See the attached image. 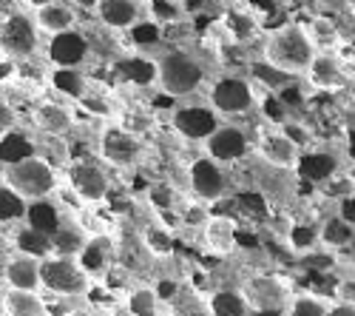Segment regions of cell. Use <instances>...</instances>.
<instances>
[{"mask_svg": "<svg viewBox=\"0 0 355 316\" xmlns=\"http://www.w3.org/2000/svg\"><path fill=\"white\" fill-rule=\"evenodd\" d=\"M208 316H250V302L239 288H219L208 299Z\"/></svg>", "mask_w": 355, "mask_h": 316, "instance_id": "cb8c5ba5", "label": "cell"}, {"mask_svg": "<svg viewBox=\"0 0 355 316\" xmlns=\"http://www.w3.org/2000/svg\"><path fill=\"white\" fill-rule=\"evenodd\" d=\"M304 26H307V32H310V38H313V43H315L318 51H327L330 49L327 43H336L338 40V28H336V23L330 17H315V20L304 23Z\"/></svg>", "mask_w": 355, "mask_h": 316, "instance_id": "836d02e7", "label": "cell"}, {"mask_svg": "<svg viewBox=\"0 0 355 316\" xmlns=\"http://www.w3.org/2000/svg\"><path fill=\"white\" fill-rule=\"evenodd\" d=\"M43 288L57 297L77 299V297H85L88 288H92V274L83 268L77 256L51 253L43 260Z\"/></svg>", "mask_w": 355, "mask_h": 316, "instance_id": "277c9868", "label": "cell"}, {"mask_svg": "<svg viewBox=\"0 0 355 316\" xmlns=\"http://www.w3.org/2000/svg\"><path fill=\"white\" fill-rule=\"evenodd\" d=\"M321 245V222L313 219H295L287 225V248L293 253H313Z\"/></svg>", "mask_w": 355, "mask_h": 316, "instance_id": "603a6c76", "label": "cell"}, {"mask_svg": "<svg viewBox=\"0 0 355 316\" xmlns=\"http://www.w3.org/2000/svg\"><path fill=\"white\" fill-rule=\"evenodd\" d=\"M105 253H108L105 240H88L77 260L83 263V268H85L88 274H94V271H100V268L105 265Z\"/></svg>", "mask_w": 355, "mask_h": 316, "instance_id": "e575fe53", "label": "cell"}, {"mask_svg": "<svg viewBox=\"0 0 355 316\" xmlns=\"http://www.w3.org/2000/svg\"><path fill=\"white\" fill-rule=\"evenodd\" d=\"M40 28L35 26V17H26L20 12L6 15L0 20V54L6 60H26L37 51Z\"/></svg>", "mask_w": 355, "mask_h": 316, "instance_id": "8992f818", "label": "cell"}, {"mask_svg": "<svg viewBox=\"0 0 355 316\" xmlns=\"http://www.w3.org/2000/svg\"><path fill=\"white\" fill-rule=\"evenodd\" d=\"M3 313L6 316H51L49 302L40 297V291H17V288H6L3 291Z\"/></svg>", "mask_w": 355, "mask_h": 316, "instance_id": "44dd1931", "label": "cell"}, {"mask_svg": "<svg viewBox=\"0 0 355 316\" xmlns=\"http://www.w3.org/2000/svg\"><path fill=\"white\" fill-rule=\"evenodd\" d=\"M142 242H145V251L151 256H157V260H165V256L173 253V237L162 225H145L142 228Z\"/></svg>", "mask_w": 355, "mask_h": 316, "instance_id": "1f68e13d", "label": "cell"}, {"mask_svg": "<svg viewBox=\"0 0 355 316\" xmlns=\"http://www.w3.org/2000/svg\"><path fill=\"white\" fill-rule=\"evenodd\" d=\"M330 310V302L324 299L321 294H313V291H299L287 299V308H284V316H327Z\"/></svg>", "mask_w": 355, "mask_h": 316, "instance_id": "83f0119b", "label": "cell"}, {"mask_svg": "<svg viewBox=\"0 0 355 316\" xmlns=\"http://www.w3.org/2000/svg\"><path fill=\"white\" fill-rule=\"evenodd\" d=\"M12 131H17V111L6 97H0V140L9 137Z\"/></svg>", "mask_w": 355, "mask_h": 316, "instance_id": "d590c367", "label": "cell"}, {"mask_svg": "<svg viewBox=\"0 0 355 316\" xmlns=\"http://www.w3.org/2000/svg\"><path fill=\"white\" fill-rule=\"evenodd\" d=\"M15 248L17 253H28V256H37V260H46V256L54 253V245H51V237L37 231L32 225H23L15 231Z\"/></svg>", "mask_w": 355, "mask_h": 316, "instance_id": "d4e9b609", "label": "cell"}, {"mask_svg": "<svg viewBox=\"0 0 355 316\" xmlns=\"http://www.w3.org/2000/svg\"><path fill=\"white\" fill-rule=\"evenodd\" d=\"M338 217L347 219L355 228V194H349L347 199H341V203H338Z\"/></svg>", "mask_w": 355, "mask_h": 316, "instance_id": "f35d334b", "label": "cell"}, {"mask_svg": "<svg viewBox=\"0 0 355 316\" xmlns=\"http://www.w3.org/2000/svg\"><path fill=\"white\" fill-rule=\"evenodd\" d=\"M28 203L6 183H0V225H9V222H20L26 219Z\"/></svg>", "mask_w": 355, "mask_h": 316, "instance_id": "4dcf8cb0", "label": "cell"}, {"mask_svg": "<svg viewBox=\"0 0 355 316\" xmlns=\"http://www.w3.org/2000/svg\"><path fill=\"white\" fill-rule=\"evenodd\" d=\"M315 89H341L347 83V74H344V66L338 63V57H333L330 51H318L313 57V63L304 74Z\"/></svg>", "mask_w": 355, "mask_h": 316, "instance_id": "ffe728a7", "label": "cell"}, {"mask_svg": "<svg viewBox=\"0 0 355 316\" xmlns=\"http://www.w3.org/2000/svg\"><path fill=\"white\" fill-rule=\"evenodd\" d=\"M97 149H100V160L111 168H134L145 151L139 134L128 131L125 126L103 128V134L97 140Z\"/></svg>", "mask_w": 355, "mask_h": 316, "instance_id": "52a82bcc", "label": "cell"}, {"mask_svg": "<svg viewBox=\"0 0 355 316\" xmlns=\"http://www.w3.org/2000/svg\"><path fill=\"white\" fill-rule=\"evenodd\" d=\"M94 15L100 26L114 28V32H128V28L139 26V0H97Z\"/></svg>", "mask_w": 355, "mask_h": 316, "instance_id": "2e32d148", "label": "cell"}, {"mask_svg": "<svg viewBox=\"0 0 355 316\" xmlns=\"http://www.w3.org/2000/svg\"><path fill=\"white\" fill-rule=\"evenodd\" d=\"M3 171H6V165H3V160H0V183H3Z\"/></svg>", "mask_w": 355, "mask_h": 316, "instance_id": "7bdbcfd3", "label": "cell"}, {"mask_svg": "<svg viewBox=\"0 0 355 316\" xmlns=\"http://www.w3.org/2000/svg\"><path fill=\"white\" fill-rule=\"evenodd\" d=\"M208 106L219 117H245L256 108V89L248 77H219L208 92Z\"/></svg>", "mask_w": 355, "mask_h": 316, "instance_id": "5b68a950", "label": "cell"}, {"mask_svg": "<svg viewBox=\"0 0 355 316\" xmlns=\"http://www.w3.org/2000/svg\"><path fill=\"white\" fill-rule=\"evenodd\" d=\"M35 126L49 137H66L74 128V111L63 103L46 100L35 108Z\"/></svg>", "mask_w": 355, "mask_h": 316, "instance_id": "d6986e66", "label": "cell"}, {"mask_svg": "<svg viewBox=\"0 0 355 316\" xmlns=\"http://www.w3.org/2000/svg\"><path fill=\"white\" fill-rule=\"evenodd\" d=\"M51 85L57 92H63L66 97H74V100H83L88 92V83H85V74L80 69H51Z\"/></svg>", "mask_w": 355, "mask_h": 316, "instance_id": "f546056e", "label": "cell"}, {"mask_svg": "<svg viewBox=\"0 0 355 316\" xmlns=\"http://www.w3.org/2000/svg\"><path fill=\"white\" fill-rule=\"evenodd\" d=\"M69 188L74 191V197L80 203H103L111 191V180L105 174V168L97 165V163H85V160H77L71 168H69Z\"/></svg>", "mask_w": 355, "mask_h": 316, "instance_id": "8fae6325", "label": "cell"}, {"mask_svg": "<svg viewBox=\"0 0 355 316\" xmlns=\"http://www.w3.org/2000/svg\"><path fill=\"white\" fill-rule=\"evenodd\" d=\"M88 240H92V237H85L83 228L66 225V222H60V228L51 234V245H54L57 256H80Z\"/></svg>", "mask_w": 355, "mask_h": 316, "instance_id": "4316f807", "label": "cell"}, {"mask_svg": "<svg viewBox=\"0 0 355 316\" xmlns=\"http://www.w3.org/2000/svg\"><path fill=\"white\" fill-rule=\"evenodd\" d=\"M250 316H284V310H250Z\"/></svg>", "mask_w": 355, "mask_h": 316, "instance_id": "b9f144b4", "label": "cell"}, {"mask_svg": "<svg viewBox=\"0 0 355 316\" xmlns=\"http://www.w3.org/2000/svg\"><path fill=\"white\" fill-rule=\"evenodd\" d=\"M35 26L40 28V35H63V32H71L77 26V12L69 6V3H60V0H49L46 6L35 9Z\"/></svg>", "mask_w": 355, "mask_h": 316, "instance_id": "ac0fdd59", "label": "cell"}, {"mask_svg": "<svg viewBox=\"0 0 355 316\" xmlns=\"http://www.w3.org/2000/svg\"><path fill=\"white\" fill-rule=\"evenodd\" d=\"M202 242L216 256H230L239 245V228L225 214H214L202 225Z\"/></svg>", "mask_w": 355, "mask_h": 316, "instance_id": "9a60e30c", "label": "cell"}, {"mask_svg": "<svg viewBox=\"0 0 355 316\" xmlns=\"http://www.w3.org/2000/svg\"><path fill=\"white\" fill-rule=\"evenodd\" d=\"M327 316H355V302H330Z\"/></svg>", "mask_w": 355, "mask_h": 316, "instance_id": "ab89813d", "label": "cell"}, {"mask_svg": "<svg viewBox=\"0 0 355 316\" xmlns=\"http://www.w3.org/2000/svg\"><path fill=\"white\" fill-rule=\"evenodd\" d=\"M148 199H151V206L154 208H159V211H165V208H171L173 206V191L168 188V185H154L151 191H148Z\"/></svg>", "mask_w": 355, "mask_h": 316, "instance_id": "8d00e7d4", "label": "cell"}, {"mask_svg": "<svg viewBox=\"0 0 355 316\" xmlns=\"http://www.w3.org/2000/svg\"><path fill=\"white\" fill-rule=\"evenodd\" d=\"M338 171V157L336 154H327V151H304L302 160H299V168H295V174L307 183H318L324 185L327 180L336 177Z\"/></svg>", "mask_w": 355, "mask_h": 316, "instance_id": "7402d4cb", "label": "cell"}, {"mask_svg": "<svg viewBox=\"0 0 355 316\" xmlns=\"http://www.w3.org/2000/svg\"><path fill=\"white\" fill-rule=\"evenodd\" d=\"M46 57H49L51 69H77L92 57V43H88V38L83 32L71 28V32L49 38Z\"/></svg>", "mask_w": 355, "mask_h": 316, "instance_id": "7c38bea8", "label": "cell"}, {"mask_svg": "<svg viewBox=\"0 0 355 316\" xmlns=\"http://www.w3.org/2000/svg\"><path fill=\"white\" fill-rule=\"evenodd\" d=\"M128 316H157L159 313V294L154 288H134L125 297Z\"/></svg>", "mask_w": 355, "mask_h": 316, "instance_id": "d6a6232c", "label": "cell"}, {"mask_svg": "<svg viewBox=\"0 0 355 316\" xmlns=\"http://www.w3.org/2000/svg\"><path fill=\"white\" fill-rule=\"evenodd\" d=\"M60 211H57L49 199H37V203H28V211H26V225L37 228L43 234H54L57 228H60Z\"/></svg>", "mask_w": 355, "mask_h": 316, "instance_id": "f1b7e54d", "label": "cell"}, {"mask_svg": "<svg viewBox=\"0 0 355 316\" xmlns=\"http://www.w3.org/2000/svg\"><path fill=\"white\" fill-rule=\"evenodd\" d=\"M245 297L250 302V310H284L287 308V291L273 276H256L245 285Z\"/></svg>", "mask_w": 355, "mask_h": 316, "instance_id": "e0dca14e", "label": "cell"}, {"mask_svg": "<svg viewBox=\"0 0 355 316\" xmlns=\"http://www.w3.org/2000/svg\"><path fill=\"white\" fill-rule=\"evenodd\" d=\"M159 89L168 97H191L205 85V66L188 51H165L154 66Z\"/></svg>", "mask_w": 355, "mask_h": 316, "instance_id": "3957f363", "label": "cell"}, {"mask_svg": "<svg viewBox=\"0 0 355 316\" xmlns=\"http://www.w3.org/2000/svg\"><path fill=\"white\" fill-rule=\"evenodd\" d=\"M302 154H304L302 146H299V142H293L284 128L261 131V137H259V157H261V163L270 165V168H276V171H287V174H295Z\"/></svg>", "mask_w": 355, "mask_h": 316, "instance_id": "30bf717a", "label": "cell"}, {"mask_svg": "<svg viewBox=\"0 0 355 316\" xmlns=\"http://www.w3.org/2000/svg\"><path fill=\"white\" fill-rule=\"evenodd\" d=\"M188 188L202 203H219L230 191V180L225 165L214 163L211 157H199L188 165Z\"/></svg>", "mask_w": 355, "mask_h": 316, "instance_id": "ba28073f", "label": "cell"}, {"mask_svg": "<svg viewBox=\"0 0 355 316\" xmlns=\"http://www.w3.org/2000/svg\"><path fill=\"white\" fill-rule=\"evenodd\" d=\"M205 157L219 165H233L250 154V134L236 123H219V128L202 142Z\"/></svg>", "mask_w": 355, "mask_h": 316, "instance_id": "9c48e42d", "label": "cell"}, {"mask_svg": "<svg viewBox=\"0 0 355 316\" xmlns=\"http://www.w3.org/2000/svg\"><path fill=\"white\" fill-rule=\"evenodd\" d=\"M355 242V228L341 219L338 214L336 217H327L321 222V245L330 248V251H341V248H349Z\"/></svg>", "mask_w": 355, "mask_h": 316, "instance_id": "484cf974", "label": "cell"}, {"mask_svg": "<svg viewBox=\"0 0 355 316\" xmlns=\"http://www.w3.org/2000/svg\"><path fill=\"white\" fill-rule=\"evenodd\" d=\"M171 123H173V131L180 137L205 142L219 128V114L211 106H182V108L173 111Z\"/></svg>", "mask_w": 355, "mask_h": 316, "instance_id": "4fadbf2b", "label": "cell"}, {"mask_svg": "<svg viewBox=\"0 0 355 316\" xmlns=\"http://www.w3.org/2000/svg\"><path fill=\"white\" fill-rule=\"evenodd\" d=\"M3 183L9 188H15L26 203H37V199H49L57 191L60 177H57V168L49 163V157L28 154V157L6 165Z\"/></svg>", "mask_w": 355, "mask_h": 316, "instance_id": "7a4b0ae2", "label": "cell"}, {"mask_svg": "<svg viewBox=\"0 0 355 316\" xmlns=\"http://www.w3.org/2000/svg\"><path fill=\"white\" fill-rule=\"evenodd\" d=\"M3 282L6 288L17 291H40L43 288V260L28 253H15L3 265Z\"/></svg>", "mask_w": 355, "mask_h": 316, "instance_id": "5bb4252c", "label": "cell"}, {"mask_svg": "<svg viewBox=\"0 0 355 316\" xmlns=\"http://www.w3.org/2000/svg\"><path fill=\"white\" fill-rule=\"evenodd\" d=\"M151 12L157 23H171L176 17V6H168L165 0H151Z\"/></svg>", "mask_w": 355, "mask_h": 316, "instance_id": "74e56055", "label": "cell"}, {"mask_svg": "<svg viewBox=\"0 0 355 316\" xmlns=\"http://www.w3.org/2000/svg\"><path fill=\"white\" fill-rule=\"evenodd\" d=\"M315 54L318 49L304 23H282L279 28L268 32L261 46L264 63L284 77H304Z\"/></svg>", "mask_w": 355, "mask_h": 316, "instance_id": "6da1fadb", "label": "cell"}, {"mask_svg": "<svg viewBox=\"0 0 355 316\" xmlns=\"http://www.w3.org/2000/svg\"><path fill=\"white\" fill-rule=\"evenodd\" d=\"M336 297H338L341 302H355V282H352V279L341 282V285H338V291H336Z\"/></svg>", "mask_w": 355, "mask_h": 316, "instance_id": "60d3db41", "label": "cell"}]
</instances>
